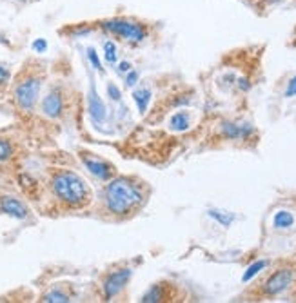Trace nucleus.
Returning a JSON list of instances; mask_svg holds the SVG:
<instances>
[{"label": "nucleus", "instance_id": "22", "mask_svg": "<svg viewBox=\"0 0 296 303\" xmlns=\"http://www.w3.org/2000/svg\"><path fill=\"white\" fill-rule=\"evenodd\" d=\"M285 96H296V77L294 78H291V82H289V86H287V89H285Z\"/></svg>", "mask_w": 296, "mask_h": 303}, {"label": "nucleus", "instance_id": "10", "mask_svg": "<svg viewBox=\"0 0 296 303\" xmlns=\"http://www.w3.org/2000/svg\"><path fill=\"white\" fill-rule=\"evenodd\" d=\"M84 163H86V167L95 174V176L102 178V180H107L111 176V167L107 163L104 162H98V160H91V158H86L84 156Z\"/></svg>", "mask_w": 296, "mask_h": 303}, {"label": "nucleus", "instance_id": "9", "mask_svg": "<svg viewBox=\"0 0 296 303\" xmlns=\"http://www.w3.org/2000/svg\"><path fill=\"white\" fill-rule=\"evenodd\" d=\"M2 211L13 218H26V214H28V209L24 207L19 200H15V198L2 200Z\"/></svg>", "mask_w": 296, "mask_h": 303}, {"label": "nucleus", "instance_id": "21", "mask_svg": "<svg viewBox=\"0 0 296 303\" xmlns=\"http://www.w3.org/2000/svg\"><path fill=\"white\" fill-rule=\"evenodd\" d=\"M46 47H47V44H46V40H44V38H38V40L33 42V49L38 51V53H44V51H46Z\"/></svg>", "mask_w": 296, "mask_h": 303}, {"label": "nucleus", "instance_id": "6", "mask_svg": "<svg viewBox=\"0 0 296 303\" xmlns=\"http://www.w3.org/2000/svg\"><path fill=\"white\" fill-rule=\"evenodd\" d=\"M129 276H131V269H122V271H116L113 274H109L104 283L105 298H113V296L119 294L120 290H122V287L128 283Z\"/></svg>", "mask_w": 296, "mask_h": 303}, {"label": "nucleus", "instance_id": "17", "mask_svg": "<svg viewBox=\"0 0 296 303\" xmlns=\"http://www.w3.org/2000/svg\"><path fill=\"white\" fill-rule=\"evenodd\" d=\"M104 49H105V60L111 64L116 62V47H114L113 42H105Z\"/></svg>", "mask_w": 296, "mask_h": 303}, {"label": "nucleus", "instance_id": "7", "mask_svg": "<svg viewBox=\"0 0 296 303\" xmlns=\"http://www.w3.org/2000/svg\"><path fill=\"white\" fill-rule=\"evenodd\" d=\"M42 111L51 118L58 116L60 111H62V98H60L58 93H49V95L44 98V102H42Z\"/></svg>", "mask_w": 296, "mask_h": 303}, {"label": "nucleus", "instance_id": "11", "mask_svg": "<svg viewBox=\"0 0 296 303\" xmlns=\"http://www.w3.org/2000/svg\"><path fill=\"white\" fill-rule=\"evenodd\" d=\"M189 126H191V118H189V113H186V111H178L169 120V127L176 133L186 131V129H189Z\"/></svg>", "mask_w": 296, "mask_h": 303}, {"label": "nucleus", "instance_id": "8", "mask_svg": "<svg viewBox=\"0 0 296 303\" xmlns=\"http://www.w3.org/2000/svg\"><path fill=\"white\" fill-rule=\"evenodd\" d=\"M223 135L231 138V140H236V138H247V136L253 133V127L244 124V126H238V124H223Z\"/></svg>", "mask_w": 296, "mask_h": 303}, {"label": "nucleus", "instance_id": "16", "mask_svg": "<svg viewBox=\"0 0 296 303\" xmlns=\"http://www.w3.org/2000/svg\"><path fill=\"white\" fill-rule=\"evenodd\" d=\"M44 301H53V303H64L69 301V298L64 294V292H58V290H53L49 294L44 296Z\"/></svg>", "mask_w": 296, "mask_h": 303}, {"label": "nucleus", "instance_id": "2", "mask_svg": "<svg viewBox=\"0 0 296 303\" xmlns=\"http://www.w3.org/2000/svg\"><path fill=\"white\" fill-rule=\"evenodd\" d=\"M53 191L62 202L69 205H82L89 195L82 178L69 171L58 172L53 178Z\"/></svg>", "mask_w": 296, "mask_h": 303}, {"label": "nucleus", "instance_id": "15", "mask_svg": "<svg viewBox=\"0 0 296 303\" xmlns=\"http://www.w3.org/2000/svg\"><path fill=\"white\" fill-rule=\"evenodd\" d=\"M265 265H267V262H265V260H260V262L253 263V265H251V267L246 271V274H244V276H242V280H244V281H249L251 278H255L256 274H258V272L265 267Z\"/></svg>", "mask_w": 296, "mask_h": 303}, {"label": "nucleus", "instance_id": "18", "mask_svg": "<svg viewBox=\"0 0 296 303\" xmlns=\"http://www.w3.org/2000/svg\"><path fill=\"white\" fill-rule=\"evenodd\" d=\"M209 214H211V216L216 218V220H218V222L222 223V225H225V227H227L229 223L232 222V216H231V214H227V216H225V214H222V211H211Z\"/></svg>", "mask_w": 296, "mask_h": 303}, {"label": "nucleus", "instance_id": "24", "mask_svg": "<svg viewBox=\"0 0 296 303\" xmlns=\"http://www.w3.org/2000/svg\"><path fill=\"white\" fill-rule=\"evenodd\" d=\"M137 80H138V75L135 71H131L128 75V78H126V82H128V86H135L137 84Z\"/></svg>", "mask_w": 296, "mask_h": 303}, {"label": "nucleus", "instance_id": "12", "mask_svg": "<svg viewBox=\"0 0 296 303\" xmlns=\"http://www.w3.org/2000/svg\"><path fill=\"white\" fill-rule=\"evenodd\" d=\"M89 111H91V116L98 122H102L105 116V107L102 104V100L98 98V95L95 93V89H91V95H89Z\"/></svg>", "mask_w": 296, "mask_h": 303}, {"label": "nucleus", "instance_id": "13", "mask_svg": "<svg viewBox=\"0 0 296 303\" xmlns=\"http://www.w3.org/2000/svg\"><path fill=\"white\" fill-rule=\"evenodd\" d=\"M133 96H135V102H137V105H138V111L144 114L147 111V105H149V102H151V91L144 87V89L135 91V95Z\"/></svg>", "mask_w": 296, "mask_h": 303}, {"label": "nucleus", "instance_id": "26", "mask_svg": "<svg viewBox=\"0 0 296 303\" xmlns=\"http://www.w3.org/2000/svg\"><path fill=\"white\" fill-rule=\"evenodd\" d=\"M129 69H131V64H128V62L120 64V71H129Z\"/></svg>", "mask_w": 296, "mask_h": 303}, {"label": "nucleus", "instance_id": "20", "mask_svg": "<svg viewBox=\"0 0 296 303\" xmlns=\"http://www.w3.org/2000/svg\"><path fill=\"white\" fill-rule=\"evenodd\" d=\"M87 56H89V60H91V64L95 66L98 71H102V66H100V60H98V56H96V51L93 49V47H89L87 49Z\"/></svg>", "mask_w": 296, "mask_h": 303}, {"label": "nucleus", "instance_id": "25", "mask_svg": "<svg viewBox=\"0 0 296 303\" xmlns=\"http://www.w3.org/2000/svg\"><path fill=\"white\" fill-rule=\"evenodd\" d=\"M8 77H10V75H8V71L0 68V82H6V80H8Z\"/></svg>", "mask_w": 296, "mask_h": 303}, {"label": "nucleus", "instance_id": "1", "mask_svg": "<svg viewBox=\"0 0 296 303\" xmlns=\"http://www.w3.org/2000/svg\"><path fill=\"white\" fill-rule=\"evenodd\" d=\"M142 200V193L137 184L119 178L113 180L105 189V204L107 209L114 214H126L133 207H137Z\"/></svg>", "mask_w": 296, "mask_h": 303}, {"label": "nucleus", "instance_id": "5", "mask_svg": "<svg viewBox=\"0 0 296 303\" xmlns=\"http://www.w3.org/2000/svg\"><path fill=\"white\" fill-rule=\"evenodd\" d=\"M38 91H40V80H37V78L24 80L15 91V96H17V102H19L20 107L31 109L35 105V102H37Z\"/></svg>", "mask_w": 296, "mask_h": 303}, {"label": "nucleus", "instance_id": "19", "mask_svg": "<svg viewBox=\"0 0 296 303\" xmlns=\"http://www.w3.org/2000/svg\"><path fill=\"white\" fill-rule=\"evenodd\" d=\"M11 156V145L10 142H6L0 138V160H6Z\"/></svg>", "mask_w": 296, "mask_h": 303}, {"label": "nucleus", "instance_id": "23", "mask_svg": "<svg viewBox=\"0 0 296 303\" xmlns=\"http://www.w3.org/2000/svg\"><path fill=\"white\" fill-rule=\"evenodd\" d=\"M107 91H109V95H111V98L113 100H120V91H119V87L114 86V84H109V86H107Z\"/></svg>", "mask_w": 296, "mask_h": 303}, {"label": "nucleus", "instance_id": "27", "mask_svg": "<svg viewBox=\"0 0 296 303\" xmlns=\"http://www.w3.org/2000/svg\"><path fill=\"white\" fill-rule=\"evenodd\" d=\"M246 82H247V80H240V87H242L244 91L249 89V84H246Z\"/></svg>", "mask_w": 296, "mask_h": 303}, {"label": "nucleus", "instance_id": "14", "mask_svg": "<svg viewBox=\"0 0 296 303\" xmlns=\"http://www.w3.org/2000/svg\"><path fill=\"white\" fill-rule=\"evenodd\" d=\"M273 223L276 229H289V227L294 223V218H292L291 213H287V211H280V213L274 214Z\"/></svg>", "mask_w": 296, "mask_h": 303}, {"label": "nucleus", "instance_id": "3", "mask_svg": "<svg viewBox=\"0 0 296 303\" xmlns=\"http://www.w3.org/2000/svg\"><path fill=\"white\" fill-rule=\"evenodd\" d=\"M105 31L113 33V35L120 36L124 40L131 42V44H138L146 38L147 31L144 24L137 22V20H129V18H113V20H105L102 24Z\"/></svg>", "mask_w": 296, "mask_h": 303}, {"label": "nucleus", "instance_id": "4", "mask_svg": "<svg viewBox=\"0 0 296 303\" xmlns=\"http://www.w3.org/2000/svg\"><path fill=\"white\" fill-rule=\"evenodd\" d=\"M292 278H294V272L291 269H280L274 274L267 278L264 285V294L265 296H276L280 292L287 289V287L292 283Z\"/></svg>", "mask_w": 296, "mask_h": 303}]
</instances>
